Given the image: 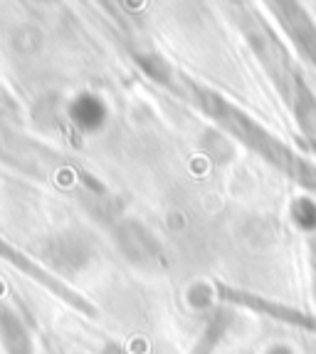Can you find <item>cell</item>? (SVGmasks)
<instances>
[{
  "label": "cell",
  "mask_w": 316,
  "mask_h": 354,
  "mask_svg": "<svg viewBox=\"0 0 316 354\" xmlns=\"http://www.w3.org/2000/svg\"><path fill=\"white\" fill-rule=\"evenodd\" d=\"M267 354H294L292 347H287V344H275L272 349H267Z\"/></svg>",
  "instance_id": "2"
},
{
  "label": "cell",
  "mask_w": 316,
  "mask_h": 354,
  "mask_svg": "<svg viewBox=\"0 0 316 354\" xmlns=\"http://www.w3.org/2000/svg\"><path fill=\"white\" fill-rule=\"evenodd\" d=\"M70 117L75 119L77 127H82L87 131L99 129L106 119V106L99 97L94 95H79L70 104Z\"/></svg>",
  "instance_id": "1"
}]
</instances>
